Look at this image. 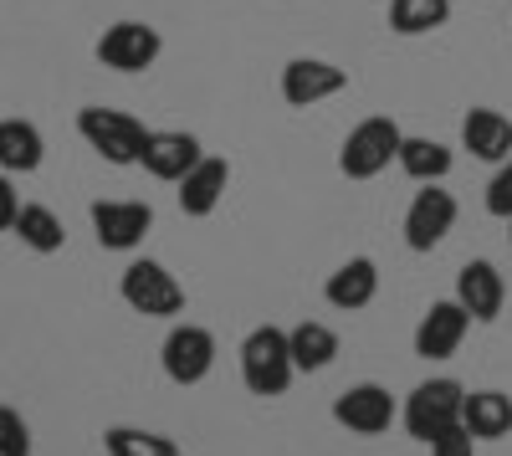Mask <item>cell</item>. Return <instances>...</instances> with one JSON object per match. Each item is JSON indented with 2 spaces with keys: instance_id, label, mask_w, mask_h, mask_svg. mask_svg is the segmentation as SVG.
Returning a JSON list of instances; mask_svg holds the SVG:
<instances>
[{
  "instance_id": "cell-19",
  "label": "cell",
  "mask_w": 512,
  "mask_h": 456,
  "mask_svg": "<svg viewBox=\"0 0 512 456\" xmlns=\"http://www.w3.org/2000/svg\"><path fill=\"white\" fill-rule=\"evenodd\" d=\"M461 426L472 431V441H502V436H512V395H502V390H466Z\"/></svg>"
},
{
  "instance_id": "cell-2",
  "label": "cell",
  "mask_w": 512,
  "mask_h": 456,
  "mask_svg": "<svg viewBox=\"0 0 512 456\" xmlns=\"http://www.w3.org/2000/svg\"><path fill=\"white\" fill-rule=\"evenodd\" d=\"M461 405H466V390L456 380H425L405 395V410H400V421H405V436L410 441H425L431 446L436 436H446L451 426H461Z\"/></svg>"
},
{
  "instance_id": "cell-7",
  "label": "cell",
  "mask_w": 512,
  "mask_h": 456,
  "mask_svg": "<svg viewBox=\"0 0 512 456\" xmlns=\"http://www.w3.org/2000/svg\"><path fill=\"white\" fill-rule=\"evenodd\" d=\"M98 62L103 67H113V72H149L154 62H159V52H164V36H159V26H149V21H113L103 36H98Z\"/></svg>"
},
{
  "instance_id": "cell-28",
  "label": "cell",
  "mask_w": 512,
  "mask_h": 456,
  "mask_svg": "<svg viewBox=\"0 0 512 456\" xmlns=\"http://www.w3.org/2000/svg\"><path fill=\"white\" fill-rule=\"evenodd\" d=\"M16 216H21V195H16V185L6 175H0V231H11Z\"/></svg>"
},
{
  "instance_id": "cell-10",
  "label": "cell",
  "mask_w": 512,
  "mask_h": 456,
  "mask_svg": "<svg viewBox=\"0 0 512 456\" xmlns=\"http://www.w3.org/2000/svg\"><path fill=\"white\" fill-rule=\"evenodd\" d=\"M395 395L384 390V385H374V380H364V385H349L344 395L333 400V421L344 426L349 436H379V431H390L395 426Z\"/></svg>"
},
{
  "instance_id": "cell-13",
  "label": "cell",
  "mask_w": 512,
  "mask_h": 456,
  "mask_svg": "<svg viewBox=\"0 0 512 456\" xmlns=\"http://www.w3.org/2000/svg\"><path fill=\"white\" fill-rule=\"evenodd\" d=\"M466 328H472V313H466L456 298H441L420 313L415 323V354L420 359H451L466 339Z\"/></svg>"
},
{
  "instance_id": "cell-18",
  "label": "cell",
  "mask_w": 512,
  "mask_h": 456,
  "mask_svg": "<svg viewBox=\"0 0 512 456\" xmlns=\"http://www.w3.org/2000/svg\"><path fill=\"white\" fill-rule=\"evenodd\" d=\"M47 159V139L31 118H0V170L6 175H31Z\"/></svg>"
},
{
  "instance_id": "cell-16",
  "label": "cell",
  "mask_w": 512,
  "mask_h": 456,
  "mask_svg": "<svg viewBox=\"0 0 512 456\" xmlns=\"http://www.w3.org/2000/svg\"><path fill=\"white\" fill-rule=\"evenodd\" d=\"M226 185H231V164L226 159H216V154H205L195 170L180 180V190H175V200H180V211L185 216H210L216 205L226 200Z\"/></svg>"
},
{
  "instance_id": "cell-25",
  "label": "cell",
  "mask_w": 512,
  "mask_h": 456,
  "mask_svg": "<svg viewBox=\"0 0 512 456\" xmlns=\"http://www.w3.org/2000/svg\"><path fill=\"white\" fill-rule=\"evenodd\" d=\"M0 456H31V426L16 405H0Z\"/></svg>"
},
{
  "instance_id": "cell-11",
  "label": "cell",
  "mask_w": 512,
  "mask_h": 456,
  "mask_svg": "<svg viewBox=\"0 0 512 456\" xmlns=\"http://www.w3.org/2000/svg\"><path fill=\"white\" fill-rule=\"evenodd\" d=\"M349 88V72L323 57H292L282 67V98L287 108H318L323 98H338Z\"/></svg>"
},
{
  "instance_id": "cell-15",
  "label": "cell",
  "mask_w": 512,
  "mask_h": 456,
  "mask_svg": "<svg viewBox=\"0 0 512 456\" xmlns=\"http://www.w3.org/2000/svg\"><path fill=\"white\" fill-rule=\"evenodd\" d=\"M456 303L472 313V323H492L507 303V282L492 262H466L456 272Z\"/></svg>"
},
{
  "instance_id": "cell-6",
  "label": "cell",
  "mask_w": 512,
  "mask_h": 456,
  "mask_svg": "<svg viewBox=\"0 0 512 456\" xmlns=\"http://www.w3.org/2000/svg\"><path fill=\"white\" fill-rule=\"evenodd\" d=\"M159 364H164V380H175L185 390L210 380V369H216V334L200 323H175L159 344Z\"/></svg>"
},
{
  "instance_id": "cell-23",
  "label": "cell",
  "mask_w": 512,
  "mask_h": 456,
  "mask_svg": "<svg viewBox=\"0 0 512 456\" xmlns=\"http://www.w3.org/2000/svg\"><path fill=\"white\" fill-rule=\"evenodd\" d=\"M451 21V0H390V31L395 36H431Z\"/></svg>"
},
{
  "instance_id": "cell-21",
  "label": "cell",
  "mask_w": 512,
  "mask_h": 456,
  "mask_svg": "<svg viewBox=\"0 0 512 456\" xmlns=\"http://www.w3.org/2000/svg\"><path fill=\"white\" fill-rule=\"evenodd\" d=\"M400 170L415 180V185H441L446 175H451V164H456V154L441 144V139H420V134H405V144H400Z\"/></svg>"
},
{
  "instance_id": "cell-3",
  "label": "cell",
  "mask_w": 512,
  "mask_h": 456,
  "mask_svg": "<svg viewBox=\"0 0 512 456\" xmlns=\"http://www.w3.org/2000/svg\"><path fill=\"white\" fill-rule=\"evenodd\" d=\"M77 134L88 139V149H98V159H108V164H139V154H144V139H149V129L134 118V113H123V108H82L77 113Z\"/></svg>"
},
{
  "instance_id": "cell-29",
  "label": "cell",
  "mask_w": 512,
  "mask_h": 456,
  "mask_svg": "<svg viewBox=\"0 0 512 456\" xmlns=\"http://www.w3.org/2000/svg\"><path fill=\"white\" fill-rule=\"evenodd\" d=\"M507 226H512V221H507Z\"/></svg>"
},
{
  "instance_id": "cell-22",
  "label": "cell",
  "mask_w": 512,
  "mask_h": 456,
  "mask_svg": "<svg viewBox=\"0 0 512 456\" xmlns=\"http://www.w3.org/2000/svg\"><path fill=\"white\" fill-rule=\"evenodd\" d=\"M11 231L21 236V246H31L36 257H52V252H62V246H67V231H62L52 205H21V216H16Z\"/></svg>"
},
{
  "instance_id": "cell-12",
  "label": "cell",
  "mask_w": 512,
  "mask_h": 456,
  "mask_svg": "<svg viewBox=\"0 0 512 456\" xmlns=\"http://www.w3.org/2000/svg\"><path fill=\"white\" fill-rule=\"evenodd\" d=\"M200 159H205V149H200V139L185 134V129H149L144 154H139V164H144L154 180H164V185H180Z\"/></svg>"
},
{
  "instance_id": "cell-17",
  "label": "cell",
  "mask_w": 512,
  "mask_h": 456,
  "mask_svg": "<svg viewBox=\"0 0 512 456\" xmlns=\"http://www.w3.org/2000/svg\"><path fill=\"white\" fill-rule=\"evenodd\" d=\"M461 149H472V159L482 164L512 159V118H502L497 108H472L461 118Z\"/></svg>"
},
{
  "instance_id": "cell-26",
  "label": "cell",
  "mask_w": 512,
  "mask_h": 456,
  "mask_svg": "<svg viewBox=\"0 0 512 456\" xmlns=\"http://www.w3.org/2000/svg\"><path fill=\"white\" fill-rule=\"evenodd\" d=\"M487 216L512 221V159L497 164V175H492V185H487Z\"/></svg>"
},
{
  "instance_id": "cell-20",
  "label": "cell",
  "mask_w": 512,
  "mask_h": 456,
  "mask_svg": "<svg viewBox=\"0 0 512 456\" xmlns=\"http://www.w3.org/2000/svg\"><path fill=\"white\" fill-rule=\"evenodd\" d=\"M287 349H292L297 375H318V369H328V364L338 359V334H333L328 323L308 318V323L287 328Z\"/></svg>"
},
{
  "instance_id": "cell-5",
  "label": "cell",
  "mask_w": 512,
  "mask_h": 456,
  "mask_svg": "<svg viewBox=\"0 0 512 456\" xmlns=\"http://www.w3.org/2000/svg\"><path fill=\"white\" fill-rule=\"evenodd\" d=\"M400 144H405V129L395 118H364L338 149V170L349 180H374L379 170H390V159H400Z\"/></svg>"
},
{
  "instance_id": "cell-14",
  "label": "cell",
  "mask_w": 512,
  "mask_h": 456,
  "mask_svg": "<svg viewBox=\"0 0 512 456\" xmlns=\"http://www.w3.org/2000/svg\"><path fill=\"white\" fill-rule=\"evenodd\" d=\"M323 298H328V308H338V313H364V308L379 298V267H374L369 257H349L344 267L328 272Z\"/></svg>"
},
{
  "instance_id": "cell-9",
  "label": "cell",
  "mask_w": 512,
  "mask_h": 456,
  "mask_svg": "<svg viewBox=\"0 0 512 456\" xmlns=\"http://www.w3.org/2000/svg\"><path fill=\"white\" fill-rule=\"evenodd\" d=\"M88 216H93V236L103 252H134L154 231V211L144 200H93Z\"/></svg>"
},
{
  "instance_id": "cell-4",
  "label": "cell",
  "mask_w": 512,
  "mask_h": 456,
  "mask_svg": "<svg viewBox=\"0 0 512 456\" xmlns=\"http://www.w3.org/2000/svg\"><path fill=\"white\" fill-rule=\"evenodd\" d=\"M118 293H123L128 308L144 313V318H180L185 313V287L175 282V272H169L164 262H154V257L128 262L123 277H118Z\"/></svg>"
},
{
  "instance_id": "cell-27",
  "label": "cell",
  "mask_w": 512,
  "mask_h": 456,
  "mask_svg": "<svg viewBox=\"0 0 512 456\" xmlns=\"http://www.w3.org/2000/svg\"><path fill=\"white\" fill-rule=\"evenodd\" d=\"M431 456H477V441H472V431H466V426H451L446 436L431 441Z\"/></svg>"
},
{
  "instance_id": "cell-8",
  "label": "cell",
  "mask_w": 512,
  "mask_h": 456,
  "mask_svg": "<svg viewBox=\"0 0 512 456\" xmlns=\"http://www.w3.org/2000/svg\"><path fill=\"white\" fill-rule=\"evenodd\" d=\"M456 216H461V205H456L451 190H441V185L415 190L410 211H405V246L410 252H436V246L451 236Z\"/></svg>"
},
{
  "instance_id": "cell-24",
  "label": "cell",
  "mask_w": 512,
  "mask_h": 456,
  "mask_svg": "<svg viewBox=\"0 0 512 456\" xmlns=\"http://www.w3.org/2000/svg\"><path fill=\"white\" fill-rule=\"evenodd\" d=\"M103 451L108 456H180V441L164 431H144V426H108Z\"/></svg>"
},
{
  "instance_id": "cell-1",
  "label": "cell",
  "mask_w": 512,
  "mask_h": 456,
  "mask_svg": "<svg viewBox=\"0 0 512 456\" xmlns=\"http://www.w3.org/2000/svg\"><path fill=\"white\" fill-rule=\"evenodd\" d=\"M292 380H297V364L287 349V328H277V323L251 328L241 339V385L262 400H277V395H287Z\"/></svg>"
}]
</instances>
